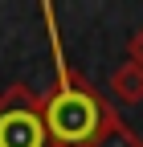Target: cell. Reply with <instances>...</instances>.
Here are the masks:
<instances>
[{"label":"cell","instance_id":"cell-1","mask_svg":"<svg viewBox=\"0 0 143 147\" xmlns=\"http://www.w3.org/2000/svg\"><path fill=\"white\" fill-rule=\"evenodd\" d=\"M41 16H45V33H49V49H53V69H57L53 90L41 98L45 127H49V143H53V147H90V143L102 135V127L111 123L119 110L65 61L53 4H41Z\"/></svg>","mask_w":143,"mask_h":147},{"label":"cell","instance_id":"cell-2","mask_svg":"<svg viewBox=\"0 0 143 147\" xmlns=\"http://www.w3.org/2000/svg\"><path fill=\"white\" fill-rule=\"evenodd\" d=\"M0 147H53L41 94H33L25 82H12L0 94Z\"/></svg>","mask_w":143,"mask_h":147},{"label":"cell","instance_id":"cell-3","mask_svg":"<svg viewBox=\"0 0 143 147\" xmlns=\"http://www.w3.org/2000/svg\"><path fill=\"white\" fill-rule=\"evenodd\" d=\"M111 90H115V98L127 102V106L143 102V69L131 65V61H123V65L111 74Z\"/></svg>","mask_w":143,"mask_h":147},{"label":"cell","instance_id":"cell-4","mask_svg":"<svg viewBox=\"0 0 143 147\" xmlns=\"http://www.w3.org/2000/svg\"><path fill=\"white\" fill-rule=\"evenodd\" d=\"M90 147H143V135L135 131V127H127V123L115 115L111 123L102 127V135H98Z\"/></svg>","mask_w":143,"mask_h":147},{"label":"cell","instance_id":"cell-5","mask_svg":"<svg viewBox=\"0 0 143 147\" xmlns=\"http://www.w3.org/2000/svg\"><path fill=\"white\" fill-rule=\"evenodd\" d=\"M127 61L143 69V25H139V29H135V33L127 37Z\"/></svg>","mask_w":143,"mask_h":147}]
</instances>
